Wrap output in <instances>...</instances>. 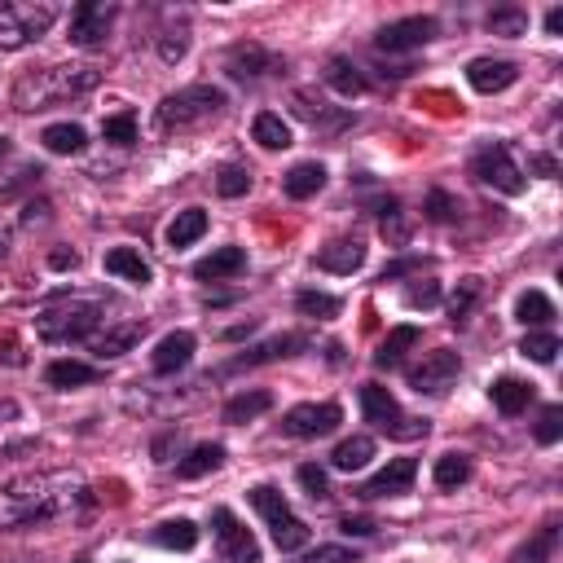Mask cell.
Listing matches in <instances>:
<instances>
[{"label": "cell", "instance_id": "7", "mask_svg": "<svg viewBox=\"0 0 563 563\" xmlns=\"http://www.w3.org/2000/svg\"><path fill=\"white\" fill-rule=\"evenodd\" d=\"M471 176H476L480 185L502 190V194H524V172H520V163L511 159V150H506L502 141L476 150V159H471Z\"/></svg>", "mask_w": 563, "mask_h": 563}, {"label": "cell", "instance_id": "53", "mask_svg": "<svg viewBox=\"0 0 563 563\" xmlns=\"http://www.w3.org/2000/svg\"><path fill=\"white\" fill-rule=\"evenodd\" d=\"M308 563H357V555H352V550H344V546H322Z\"/></svg>", "mask_w": 563, "mask_h": 563}, {"label": "cell", "instance_id": "1", "mask_svg": "<svg viewBox=\"0 0 563 563\" xmlns=\"http://www.w3.org/2000/svg\"><path fill=\"white\" fill-rule=\"evenodd\" d=\"M93 493L80 476H18L0 489V528H27L58 520L71 511H88Z\"/></svg>", "mask_w": 563, "mask_h": 563}, {"label": "cell", "instance_id": "15", "mask_svg": "<svg viewBox=\"0 0 563 563\" xmlns=\"http://www.w3.org/2000/svg\"><path fill=\"white\" fill-rule=\"evenodd\" d=\"M146 330H150L146 317H128V322H119V326H106L102 335H93V352H97L102 361L124 357L128 348H137L141 339H146Z\"/></svg>", "mask_w": 563, "mask_h": 563}, {"label": "cell", "instance_id": "37", "mask_svg": "<svg viewBox=\"0 0 563 563\" xmlns=\"http://www.w3.org/2000/svg\"><path fill=\"white\" fill-rule=\"evenodd\" d=\"M515 317H520L524 326H550L555 322V304H550L542 291H524L520 304H515Z\"/></svg>", "mask_w": 563, "mask_h": 563}, {"label": "cell", "instance_id": "25", "mask_svg": "<svg viewBox=\"0 0 563 563\" xmlns=\"http://www.w3.org/2000/svg\"><path fill=\"white\" fill-rule=\"evenodd\" d=\"M326 84L335 88V93H344V97H361L370 88L366 75H361V66L348 62V58H330L326 62Z\"/></svg>", "mask_w": 563, "mask_h": 563}, {"label": "cell", "instance_id": "57", "mask_svg": "<svg viewBox=\"0 0 563 563\" xmlns=\"http://www.w3.org/2000/svg\"><path fill=\"white\" fill-rule=\"evenodd\" d=\"M49 220V203H27V212H22V225H44Z\"/></svg>", "mask_w": 563, "mask_h": 563}, {"label": "cell", "instance_id": "62", "mask_svg": "<svg viewBox=\"0 0 563 563\" xmlns=\"http://www.w3.org/2000/svg\"><path fill=\"white\" fill-rule=\"evenodd\" d=\"M5 154H9V137H0V159H5Z\"/></svg>", "mask_w": 563, "mask_h": 563}, {"label": "cell", "instance_id": "41", "mask_svg": "<svg viewBox=\"0 0 563 563\" xmlns=\"http://www.w3.org/2000/svg\"><path fill=\"white\" fill-rule=\"evenodd\" d=\"M480 291H484V282H480V278H462V282H458V291L449 295V322H454V326L467 322L471 308H476V300H480Z\"/></svg>", "mask_w": 563, "mask_h": 563}, {"label": "cell", "instance_id": "17", "mask_svg": "<svg viewBox=\"0 0 563 563\" xmlns=\"http://www.w3.org/2000/svg\"><path fill=\"white\" fill-rule=\"evenodd\" d=\"M520 80V66L506 62V58H476L467 66V84L476 88V93H502V88H511Z\"/></svg>", "mask_w": 563, "mask_h": 563}, {"label": "cell", "instance_id": "60", "mask_svg": "<svg viewBox=\"0 0 563 563\" xmlns=\"http://www.w3.org/2000/svg\"><path fill=\"white\" fill-rule=\"evenodd\" d=\"M0 418H18V405L14 401H0Z\"/></svg>", "mask_w": 563, "mask_h": 563}, {"label": "cell", "instance_id": "49", "mask_svg": "<svg viewBox=\"0 0 563 563\" xmlns=\"http://www.w3.org/2000/svg\"><path fill=\"white\" fill-rule=\"evenodd\" d=\"M405 304L410 308H436L440 304V282H418L405 291Z\"/></svg>", "mask_w": 563, "mask_h": 563}, {"label": "cell", "instance_id": "24", "mask_svg": "<svg viewBox=\"0 0 563 563\" xmlns=\"http://www.w3.org/2000/svg\"><path fill=\"white\" fill-rule=\"evenodd\" d=\"M322 185H326V168L308 159V163H295V168L286 172L282 190H286V198H313Z\"/></svg>", "mask_w": 563, "mask_h": 563}, {"label": "cell", "instance_id": "40", "mask_svg": "<svg viewBox=\"0 0 563 563\" xmlns=\"http://www.w3.org/2000/svg\"><path fill=\"white\" fill-rule=\"evenodd\" d=\"M520 352L528 361H537V366H550V361L559 357V335H555V330H528Z\"/></svg>", "mask_w": 563, "mask_h": 563}, {"label": "cell", "instance_id": "9", "mask_svg": "<svg viewBox=\"0 0 563 563\" xmlns=\"http://www.w3.org/2000/svg\"><path fill=\"white\" fill-rule=\"evenodd\" d=\"M458 374H462L458 352L454 348H436V352H427L418 366H410V388L418 396H445L458 383Z\"/></svg>", "mask_w": 563, "mask_h": 563}, {"label": "cell", "instance_id": "59", "mask_svg": "<svg viewBox=\"0 0 563 563\" xmlns=\"http://www.w3.org/2000/svg\"><path fill=\"white\" fill-rule=\"evenodd\" d=\"M546 31H550V36H559V31H563V9H550V14H546Z\"/></svg>", "mask_w": 563, "mask_h": 563}, {"label": "cell", "instance_id": "39", "mask_svg": "<svg viewBox=\"0 0 563 563\" xmlns=\"http://www.w3.org/2000/svg\"><path fill=\"white\" fill-rule=\"evenodd\" d=\"M484 27H489L493 36H528V9H520V5L493 9V14L484 18Z\"/></svg>", "mask_w": 563, "mask_h": 563}, {"label": "cell", "instance_id": "52", "mask_svg": "<svg viewBox=\"0 0 563 563\" xmlns=\"http://www.w3.org/2000/svg\"><path fill=\"white\" fill-rule=\"evenodd\" d=\"M0 366H27V357H22V344H18V339L14 335H5V339H0Z\"/></svg>", "mask_w": 563, "mask_h": 563}, {"label": "cell", "instance_id": "18", "mask_svg": "<svg viewBox=\"0 0 563 563\" xmlns=\"http://www.w3.org/2000/svg\"><path fill=\"white\" fill-rule=\"evenodd\" d=\"M366 264V242L361 238H335L317 251V269L326 273H357Z\"/></svg>", "mask_w": 563, "mask_h": 563}, {"label": "cell", "instance_id": "11", "mask_svg": "<svg viewBox=\"0 0 563 563\" xmlns=\"http://www.w3.org/2000/svg\"><path fill=\"white\" fill-rule=\"evenodd\" d=\"M440 36V22L427 18V14H414V18H401V22H388V27L374 36V49L379 53H410V49H423Z\"/></svg>", "mask_w": 563, "mask_h": 563}, {"label": "cell", "instance_id": "35", "mask_svg": "<svg viewBox=\"0 0 563 563\" xmlns=\"http://www.w3.org/2000/svg\"><path fill=\"white\" fill-rule=\"evenodd\" d=\"M154 542L168 550H194L198 546V524L194 520H163L154 528Z\"/></svg>", "mask_w": 563, "mask_h": 563}, {"label": "cell", "instance_id": "19", "mask_svg": "<svg viewBox=\"0 0 563 563\" xmlns=\"http://www.w3.org/2000/svg\"><path fill=\"white\" fill-rule=\"evenodd\" d=\"M194 335L190 330H172V335L159 339V348H154V374H176L185 370L194 361Z\"/></svg>", "mask_w": 563, "mask_h": 563}, {"label": "cell", "instance_id": "10", "mask_svg": "<svg viewBox=\"0 0 563 563\" xmlns=\"http://www.w3.org/2000/svg\"><path fill=\"white\" fill-rule=\"evenodd\" d=\"M344 423V410L335 401H308V405H295V410L282 414V432L295 436V440H317V436H330L335 427Z\"/></svg>", "mask_w": 563, "mask_h": 563}, {"label": "cell", "instance_id": "16", "mask_svg": "<svg viewBox=\"0 0 563 563\" xmlns=\"http://www.w3.org/2000/svg\"><path fill=\"white\" fill-rule=\"evenodd\" d=\"M313 348V339L308 335H278V339H269V344H260V348H247L242 357L234 361L229 370H251V366H269V361H286V357H300V352Z\"/></svg>", "mask_w": 563, "mask_h": 563}, {"label": "cell", "instance_id": "22", "mask_svg": "<svg viewBox=\"0 0 563 563\" xmlns=\"http://www.w3.org/2000/svg\"><path fill=\"white\" fill-rule=\"evenodd\" d=\"M418 339H423V330L418 326H396L388 339L379 344V352H374V370H392L405 361V352L418 348Z\"/></svg>", "mask_w": 563, "mask_h": 563}, {"label": "cell", "instance_id": "33", "mask_svg": "<svg viewBox=\"0 0 563 563\" xmlns=\"http://www.w3.org/2000/svg\"><path fill=\"white\" fill-rule=\"evenodd\" d=\"M251 137H256L264 150H286L291 146V128H286L282 115H273V110H260L256 124H251Z\"/></svg>", "mask_w": 563, "mask_h": 563}, {"label": "cell", "instance_id": "27", "mask_svg": "<svg viewBox=\"0 0 563 563\" xmlns=\"http://www.w3.org/2000/svg\"><path fill=\"white\" fill-rule=\"evenodd\" d=\"M106 273H115V278H128V282H137V286L150 282V264L141 260V251H132V247L106 251Z\"/></svg>", "mask_w": 563, "mask_h": 563}, {"label": "cell", "instance_id": "63", "mask_svg": "<svg viewBox=\"0 0 563 563\" xmlns=\"http://www.w3.org/2000/svg\"><path fill=\"white\" fill-rule=\"evenodd\" d=\"M80 563H88V559H80Z\"/></svg>", "mask_w": 563, "mask_h": 563}, {"label": "cell", "instance_id": "55", "mask_svg": "<svg viewBox=\"0 0 563 563\" xmlns=\"http://www.w3.org/2000/svg\"><path fill=\"white\" fill-rule=\"evenodd\" d=\"M374 528H379L374 520H352V515H348V520H339V533H348V537H370Z\"/></svg>", "mask_w": 563, "mask_h": 563}, {"label": "cell", "instance_id": "23", "mask_svg": "<svg viewBox=\"0 0 563 563\" xmlns=\"http://www.w3.org/2000/svg\"><path fill=\"white\" fill-rule=\"evenodd\" d=\"M489 396H493V405H498V410H502L506 418H515V414H524V410H528V401H533V383L502 374V379L489 388Z\"/></svg>", "mask_w": 563, "mask_h": 563}, {"label": "cell", "instance_id": "38", "mask_svg": "<svg viewBox=\"0 0 563 563\" xmlns=\"http://www.w3.org/2000/svg\"><path fill=\"white\" fill-rule=\"evenodd\" d=\"M295 308H300L304 317L330 322V317H339V308H344V300H339V295H326V291H300V295H295Z\"/></svg>", "mask_w": 563, "mask_h": 563}, {"label": "cell", "instance_id": "54", "mask_svg": "<svg viewBox=\"0 0 563 563\" xmlns=\"http://www.w3.org/2000/svg\"><path fill=\"white\" fill-rule=\"evenodd\" d=\"M49 264L58 273H66V269H75L80 264V251H71V247H58V251H49Z\"/></svg>", "mask_w": 563, "mask_h": 563}, {"label": "cell", "instance_id": "48", "mask_svg": "<svg viewBox=\"0 0 563 563\" xmlns=\"http://www.w3.org/2000/svg\"><path fill=\"white\" fill-rule=\"evenodd\" d=\"M533 436H537V445H555V440L563 436V410L559 405H546L542 418H537V427H533Z\"/></svg>", "mask_w": 563, "mask_h": 563}, {"label": "cell", "instance_id": "56", "mask_svg": "<svg viewBox=\"0 0 563 563\" xmlns=\"http://www.w3.org/2000/svg\"><path fill=\"white\" fill-rule=\"evenodd\" d=\"M528 168H533L537 176H555V172H559V163L550 159V154H533V159H528Z\"/></svg>", "mask_w": 563, "mask_h": 563}, {"label": "cell", "instance_id": "44", "mask_svg": "<svg viewBox=\"0 0 563 563\" xmlns=\"http://www.w3.org/2000/svg\"><path fill=\"white\" fill-rule=\"evenodd\" d=\"M154 44H159V58L163 62H181L185 53H190V27H185V22H181V27H163Z\"/></svg>", "mask_w": 563, "mask_h": 563}, {"label": "cell", "instance_id": "46", "mask_svg": "<svg viewBox=\"0 0 563 563\" xmlns=\"http://www.w3.org/2000/svg\"><path fill=\"white\" fill-rule=\"evenodd\" d=\"M216 190H220V198H242V194L251 190V168H242V163H229V168H220Z\"/></svg>", "mask_w": 563, "mask_h": 563}, {"label": "cell", "instance_id": "34", "mask_svg": "<svg viewBox=\"0 0 563 563\" xmlns=\"http://www.w3.org/2000/svg\"><path fill=\"white\" fill-rule=\"evenodd\" d=\"M247 498H251V506H256V511H260V520L269 524V528H273V524H282L286 515H291V506H286L282 489H273V484H256V489H251Z\"/></svg>", "mask_w": 563, "mask_h": 563}, {"label": "cell", "instance_id": "3", "mask_svg": "<svg viewBox=\"0 0 563 563\" xmlns=\"http://www.w3.org/2000/svg\"><path fill=\"white\" fill-rule=\"evenodd\" d=\"M102 313H106L102 300H58L36 317V335L44 344H80V339L97 335V326L106 322Z\"/></svg>", "mask_w": 563, "mask_h": 563}, {"label": "cell", "instance_id": "43", "mask_svg": "<svg viewBox=\"0 0 563 563\" xmlns=\"http://www.w3.org/2000/svg\"><path fill=\"white\" fill-rule=\"evenodd\" d=\"M458 212H462V203L449 190H432L423 198V216L432 220V225H449V220H458Z\"/></svg>", "mask_w": 563, "mask_h": 563}, {"label": "cell", "instance_id": "14", "mask_svg": "<svg viewBox=\"0 0 563 563\" xmlns=\"http://www.w3.org/2000/svg\"><path fill=\"white\" fill-rule=\"evenodd\" d=\"M414 476H418V462L414 458H392L379 476H370L361 484V498H401V493L414 489Z\"/></svg>", "mask_w": 563, "mask_h": 563}, {"label": "cell", "instance_id": "29", "mask_svg": "<svg viewBox=\"0 0 563 563\" xmlns=\"http://www.w3.org/2000/svg\"><path fill=\"white\" fill-rule=\"evenodd\" d=\"M203 234H207V212L203 207H190V212H181L168 225V247L181 251V247H190V242H198Z\"/></svg>", "mask_w": 563, "mask_h": 563}, {"label": "cell", "instance_id": "4", "mask_svg": "<svg viewBox=\"0 0 563 563\" xmlns=\"http://www.w3.org/2000/svg\"><path fill=\"white\" fill-rule=\"evenodd\" d=\"M225 110V93L216 84H185L168 93L154 110L163 132H190V128H203L207 119H216Z\"/></svg>", "mask_w": 563, "mask_h": 563}, {"label": "cell", "instance_id": "26", "mask_svg": "<svg viewBox=\"0 0 563 563\" xmlns=\"http://www.w3.org/2000/svg\"><path fill=\"white\" fill-rule=\"evenodd\" d=\"M220 462H225V445L207 440V445H194L185 462H176V476H181V480H198V476H207V471H216Z\"/></svg>", "mask_w": 563, "mask_h": 563}, {"label": "cell", "instance_id": "45", "mask_svg": "<svg viewBox=\"0 0 563 563\" xmlns=\"http://www.w3.org/2000/svg\"><path fill=\"white\" fill-rule=\"evenodd\" d=\"M102 137L115 141V146H132V141H137V115H132V110H119V115L102 119Z\"/></svg>", "mask_w": 563, "mask_h": 563}, {"label": "cell", "instance_id": "51", "mask_svg": "<svg viewBox=\"0 0 563 563\" xmlns=\"http://www.w3.org/2000/svg\"><path fill=\"white\" fill-rule=\"evenodd\" d=\"M383 238H392L396 247H401V242L410 238V225H405V220H401V207H396L392 216H383Z\"/></svg>", "mask_w": 563, "mask_h": 563}, {"label": "cell", "instance_id": "61", "mask_svg": "<svg viewBox=\"0 0 563 563\" xmlns=\"http://www.w3.org/2000/svg\"><path fill=\"white\" fill-rule=\"evenodd\" d=\"M5 256H9V229L0 225V260H5Z\"/></svg>", "mask_w": 563, "mask_h": 563}, {"label": "cell", "instance_id": "21", "mask_svg": "<svg viewBox=\"0 0 563 563\" xmlns=\"http://www.w3.org/2000/svg\"><path fill=\"white\" fill-rule=\"evenodd\" d=\"M102 379V370L97 366H88V361H71V357H62V361H53L49 370H44V383L49 388H84V383H97Z\"/></svg>", "mask_w": 563, "mask_h": 563}, {"label": "cell", "instance_id": "58", "mask_svg": "<svg viewBox=\"0 0 563 563\" xmlns=\"http://www.w3.org/2000/svg\"><path fill=\"white\" fill-rule=\"evenodd\" d=\"M172 440H176V432H168V436H159V440H154V458H159V462H168V449H172Z\"/></svg>", "mask_w": 563, "mask_h": 563}, {"label": "cell", "instance_id": "13", "mask_svg": "<svg viewBox=\"0 0 563 563\" xmlns=\"http://www.w3.org/2000/svg\"><path fill=\"white\" fill-rule=\"evenodd\" d=\"M225 71L234 75V80H260V75L286 71V62L278 58V53L264 49V44H256V40H242V44H234V49H229Z\"/></svg>", "mask_w": 563, "mask_h": 563}, {"label": "cell", "instance_id": "36", "mask_svg": "<svg viewBox=\"0 0 563 563\" xmlns=\"http://www.w3.org/2000/svg\"><path fill=\"white\" fill-rule=\"evenodd\" d=\"M432 480H436V489H458V484H467L471 480V458L467 454H440Z\"/></svg>", "mask_w": 563, "mask_h": 563}, {"label": "cell", "instance_id": "31", "mask_svg": "<svg viewBox=\"0 0 563 563\" xmlns=\"http://www.w3.org/2000/svg\"><path fill=\"white\" fill-rule=\"evenodd\" d=\"M40 141H44V150H49V154H80L88 146V137H84L80 124H49L40 132Z\"/></svg>", "mask_w": 563, "mask_h": 563}, {"label": "cell", "instance_id": "20", "mask_svg": "<svg viewBox=\"0 0 563 563\" xmlns=\"http://www.w3.org/2000/svg\"><path fill=\"white\" fill-rule=\"evenodd\" d=\"M247 269V251L242 247H220L212 256H203L194 264V278L198 282H225V278H238Z\"/></svg>", "mask_w": 563, "mask_h": 563}, {"label": "cell", "instance_id": "2", "mask_svg": "<svg viewBox=\"0 0 563 563\" xmlns=\"http://www.w3.org/2000/svg\"><path fill=\"white\" fill-rule=\"evenodd\" d=\"M102 75L93 66H44V71H27L14 84V110L22 115H36V110H49L58 102H71V97L97 88Z\"/></svg>", "mask_w": 563, "mask_h": 563}, {"label": "cell", "instance_id": "32", "mask_svg": "<svg viewBox=\"0 0 563 563\" xmlns=\"http://www.w3.org/2000/svg\"><path fill=\"white\" fill-rule=\"evenodd\" d=\"M370 458H374V440L370 436H352V440H344V445H335L330 467L335 471H361Z\"/></svg>", "mask_w": 563, "mask_h": 563}, {"label": "cell", "instance_id": "50", "mask_svg": "<svg viewBox=\"0 0 563 563\" xmlns=\"http://www.w3.org/2000/svg\"><path fill=\"white\" fill-rule=\"evenodd\" d=\"M410 273H423V256H401V260H392L388 269L379 273V282H396V278H410Z\"/></svg>", "mask_w": 563, "mask_h": 563}, {"label": "cell", "instance_id": "8", "mask_svg": "<svg viewBox=\"0 0 563 563\" xmlns=\"http://www.w3.org/2000/svg\"><path fill=\"white\" fill-rule=\"evenodd\" d=\"M115 18H119V5H110V0H80L71 9V44L75 49H102Z\"/></svg>", "mask_w": 563, "mask_h": 563}, {"label": "cell", "instance_id": "5", "mask_svg": "<svg viewBox=\"0 0 563 563\" xmlns=\"http://www.w3.org/2000/svg\"><path fill=\"white\" fill-rule=\"evenodd\" d=\"M53 0H0V49H22L58 22Z\"/></svg>", "mask_w": 563, "mask_h": 563}, {"label": "cell", "instance_id": "6", "mask_svg": "<svg viewBox=\"0 0 563 563\" xmlns=\"http://www.w3.org/2000/svg\"><path fill=\"white\" fill-rule=\"evenodd\" d=\"M361 410H366V423H374L379 432H388L396 440H418V436L432 432L427 418H405L401 401H396L383 383H361Z\"/></svg>", "mask_w": 563, "mask_h": 563}, {"label": "cell", "instance_id": "47", "mask_svg": "<svg viewBox=\"0 0 563 563\" xmlns=\"http://www.w3.org/2000/svg\"><path fill=\"white\" fill-rule=\"evenodd\" d=\"M295 476H300V484L308 489V498H313V502H326V498H330V480H326V467H317V462H304V467L295 471Z\"/></svg>", "mask_w": 563, "mask_h": 563}, {"label": "cell", "instance_id": "42", "mask_svg": "<svg viewBox=\"0 0 563 563\" xmlns=\"http://www.w3.org/2000/svg\"><path fill=\"white\" fill-rule=\"evenodd\" d=\"M273 546H278L282 555H291V550H304V546H308V524L295 520V515H286L282 524H273Z\"/></svg>", "mask_w": 563, "mask_h": 563}, {"label": "cell", "instance_id": "30", "mask_svg": "<svg viewBox=\"0 0 563 563\" xmlns=\"http://www.w3.org/2000/svg\"><path fill=\"white\" fill-rule=\"evenodd\" d=\"M264 410H273V392H238L234 401L225 405V423H251V418H260Z\"/></svg>", "mask_w": 563, "mask_h": 563}, {"label": "cell", "instance_id": "28", "mask_svg": "<svg viewBox=\"0 0 563 563\" xmlns=\"http://www.w3.org/2000/svg\"><path fill=\"white\" fill-rule=\"evenodd\" d=\"M555 546H559V524H546V528H537V533L528 537L520 550H515L511 563H550Z\"/></svg>", "mask_w": 563, "mask_h": 563}, {"label": "cell", "instance_id": "12", "mask_svg": "<svg viewBox=\"0 0 563 563\" xmlns=\"http://www.w3.org/2000/svg\"><path fill=\"white\" fill-rule=\"evenodd\" d=\"M212 524H216L220 555L234 559V563H260V542L251 537V528H242V524L234 520V511L216 506V511H212Z\"/></svg>", "mask_w": 563, "mask_h": 563}]
</instances>
